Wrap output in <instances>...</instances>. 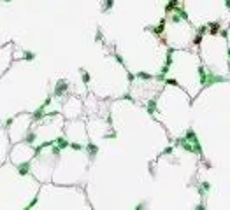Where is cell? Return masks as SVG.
Instances as JSON below:
<instances>
[{"instance_id": "cell-1", "label": "cell", "mask_w": 230, "mask_h": 210, "mask_svg": "<svg viewBox=\"0 0 230 210\" xmlns=\"http://www.w3.org/2000/svg\"><path fill=\"white\" fill-rule=\"evenodd\" d=\"M176 147H181V149H185L186 152H192V154H197V156H202V149H197L195 144L186 140L185 137H181V138H176Z\"/></svg>"}, {"instance_id": "cell-2", "label": "cell", "mask_w": 230, "mask_h": 210, "mask_svg": "<svg viewBox=\"0 0 230 210\" xmlns=\"http://www.w3.org/2000/svg\"><path fill=\"white\" fill-rule=\"evenodd\" d=\"M49 103H51V96H48V98L44 100V103H42V105H39V109L32 114V121H34V123H35V121H40V119H44V117H46V107H48Z\"/></svg>"}, {"instance_id": "cell-3", "label": "cell", "mask_w": 230, "mask_h": 210, "mask_svg": "<svg viewBox=\"0 0 230 210\" xmlns=\"http://www.w3.org/2000/svg\"><path fill=\"white\" fill-rule=\"evenodd\" d=\"M68 89V82L65 81V79H60L58 82H56V86H55V93H53V96H63V93Z\"/></svg>"}, {"instance_id": "cell-4", "label": "cell", "mask_w": 230, "mask_h": 210, "mask_svg": "<svg viewBox=\"0 0 230 210\" xmlns=\"http://www.w3.org/2000/svg\"><path fill=\"white\" fill-rule=\"evenodd\" d=\"M185 138H186V140H190V142H193L197 149H202V145H200V142H199V137H197V133H195V130H193V128L186 130V133H185Z\"/></svg>"}, {"instance_id": "cell-5", "label": "cell", "mask_w": 230, "mask_h": 210, "mask_svg": "<svg viewBox=\"0 0 230 210\" xmlns=\"http://www.w3.org/2000/svg\"><path fill=\"white\" fill-rule=\"evenodd\" d=\"M30 168H32V161H25V163H19L18 166H16V170H18V173L19 175H28L30 173Z\"/></svg>"}, {"instance_id": "cell-6", "label": "cell", "mask_w": 230, "mask_h": 210, "mask_svg": "<svg viewBox=\"0 0 230 210\" xmlns=\"http://www.w3.org/2000/svg\"><path fill=\"white\" fill-rule=\"evenodd\" d=\"M55 145H58L60 149L63 151V149H68V147H71V142L67 140V137H65V135H60V137H56V138H55Z\"/></svg>"}, {"instance_id": "cell-7", "label": "cell", "mask_w": 230, "mask_h": 210, "mask_svg": "<svg viewBox=\"0 0 230 210\" xmlns=\"http://www.w3.org/2000/svg\"><path fill=\"white\" fill-rule=\"evenodd\" d=\"M51 145H55V140H49V142H44V144H39V145H35L34 147V152H35V156H39L46 147H51Z\"/></svg>"}, {"instance_id": "cell-8", "label": "cell", "mask_w": 230, "mask_h": 210, "mask_svg": "<svg viewBox=\"0 0 230 210\" xmlns=\"http://www.w3.org/2000/svg\"><path fill=\"white\" fill-rule=\"evenodd\" d=\"M84 149L88 151V154H90V156H97V154H99V145H97V144H93V142H88Z\"/></svg>"}, {"instance_id": "cell-9", "label": "cell", "mask_w": 230, "mask_h": 210, "mask_svg": "<svg viewBox=\"0 0 230 210\" xmlns=\"http://www.w3.org/2000/svg\"><path fill=\"white\" fill-rule=\"evenodd\" d=\"M209 191H211V182H207V180L200 182V186H199V194L204 196L205 193H209Z\"/></svg>"}, {"instance_id": "cell-10", "label": "cell", "mask_w": 230, "mask_h": 210, "mask_svg": "<svg viewBox=\"0 0 230 210\" xmlns=\"http://www.w3.org/2000/svg\"><path fill=\"white\" fill-rule=\"evenodd\" d=\"M156 100H158V98H153V100H149V102H148V105H146V110H148L149 114H156V112H158Z\"/></svg>"}, {"instance_id": "cell-11", "label": "cell", "mask_w": 230, "mask_h": 210, "mask_svg": "<svg viewBox=\"0 0 230 210\" xmlns=\"http://www.w3.org/2000/svg\"><path fill=\"white\" fill-rule=\"evenodd\" d=\"M35 138H37V133L28 131V133H27V137L23 138V142H25V144H34V142H35Z\"/></svg>"}, {"instance_id": "cell-12", "label": "cell", "mask_w": 230, "mask_h": 210, "mask_svg": "<svg viewBox=\"0 0 230 210\" xmlns=\"http://www.w3.org/2000/svg\"><path fill=\"white\" fill-rule=\"evenodd\" d=\"M135 77H137V79H141V81H149V79H153L155 75H151V74H148V72H137Z\"/></svg>"}, {"instance_id": "cell-13", "label": "cell", "mask_w": 230, "mask_h": 210, "mask_svg": "<svg viewBox=\"0 0 230 210\" xmlns=\"http://www.w3.org/2000/svg\"><path fill=\"white\" fill-rule=\"evenodd\" d=\"M79 70H81V74H83V82L88 86V84H90V74H88L84 68H79Z\"/></svg>"}, {"instance_id": "cell-14", "label": "cell", "mask_w": 230, "mask_h": 210, "mask_svg": "<svg viewBox=\"0 0 230 210\" xmlns=\"http://www.w3.org/2000/svg\"><path fill=\"white\" fill-rule=\"evenodd\" d=\"M37 203H39V196H35V198H34V200H32V201H30V203H28L25 208H23V210H32V208H34Z\"/></svg>"}, {"instance_id": "cell-15", "label": "cell", "mask_w": 230, "mask_h": 210, "mask_svg": "<svg viewBox=\"0 0 230 210\" xmlns=\"http://www.w3.org/2000/svg\"><path fill=\"white\" fill-rule=\"evenodd\" d=\"M165 84H169V86H177V88H179L177 79H172V77H165Z\"/></svg>"}, {"instance_id": "cell-16", "label": "cell", "mask_w": 230, "mask_h": 210, "mask_svg": "<svg viewBox=\"0 0 230 210\" xmlns=\"http://www.w3.org/2000/svg\"><path fill=\"white\" fill-rule=\"evenodd\" d=\"M68 149H72V151H83L84 149V145H81V144H71V147H68Z\"/></svg>"}, {"instance_id": "cell-17", "label": "cell", "mask_w": 230, "mask_h": 210, "mask_svg": "<svg viewBox=\"0 0 230 210\" xmlns=\"http://www.w3.org/2000/svg\"><path fill=\"white\" fill-rule=\"evenodd\" d=\"M60 151H62V149H60L58 145H51V152H53L55 156H60Z\"/></svg>"}, {"instance_id": "cell-18", "label": "cell", "mask_w": 230, "mask_h": 210, "mask_svg": "<svg viewBox=\"0 0 230 210\" xmlns=\"http://www.w3.org/2000/svg\"><path fill=\"white\" fill-rule=\"evenodd\" d=\"M172 152H174V147H167V149H164L162 154H164V156H169V154H172Z\"/></svg>"}, {"instance_id": "cell-19", "label": "cell", "mask_w": 230, "mask_h": 210, "mask_svg": "<svg viewBox=\"0 0 230 210\" xmlns=\"http://www.w3.org/2000/svg\"><path fill=\"white\" fill-rule=\"evenodd\" d=\"M144 208H146V201H141V203L137 205V207H135L133 210H144Z\"/></svg>"}, {"instance_id": "cell-20", "label": "cell", "mask_w": 230, "mask_h": 210, "mask_svg": "<svg viewBox=\"0 0 230 210\" xmlns=\"http://www.w3.org/2000/svg\"><path fill=\"white\" fill-rule=\"evenodd\" d=\"M104 138L107 140V138H118V135L116 133H107V135H104Z\"/></svg>"}, {"instance_id": "cell-21", "label": "cell", "mask_w": 230, "mask_h": 210, "mask_svg": "<svg viewBox=\"0 0 230 210\" xmlns=\"http://www.w3.org/2000/svg\"><path fill=\"white\" fill-rule=\"evenodd\" d=\"M12 123H14V119H12V117H11V119H7V121H5V123H4V124H2V126H5V128H9V126H11V124H12Z\"/></svg>"}, {"instance_id": "cell-22", "label": "cell", "mask_w": 230, "mask_h": 210, "mask_svg": "<svg viewBox=\"0 0 230 210\" xmlns=\"http://www.w3.org/2000/svg\"><path fill=\"white\" fill-rule=\"evenodd\" d=\"M195 210H207V208H205V205H204V203H199V205L195 207Z\"/></svg>"}, {"instance_id": "cell-23", "label": "cell", "mask_w": 230, "mask_h": 210, "mask_svg": "<svg viewBox=\"0 0 230 210\" xmlns=\"http://www.w3.org/2000/svg\"><path fill=\"white\" fill-rule=\"evenodd\" d=\"M25 58L27 60H34V53H25Z\"/></svg>"}, {"instance_id": "cell-24", "label": "cell", "mask_w": 230, "mask_h": 210, "mask_svg": "<svg viewBox=\"0 0 230 210\" xmlns=\"http://www.w3.org/2000/svg\"><path fill=\"white\" fill-rule=\"evenodd\" d=\"M123 100H130V102H133V98L130 96V93H127V95H123Z\"/></svg>"}, {"instance_id": "cell-25", "label": "cell", "mask_w": 230, "mask_h": 210, "mask_svg": "<svg viewBox=\"0 0 230 210\" xmlns=\"http://www.w3.org/2000/svg\"><path fill=\"white\" fill-rule=\"evenodd\" d=\"M228 81H230V79H228Z\"/></svg>"}]
</instances>
